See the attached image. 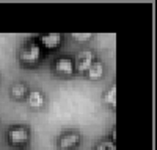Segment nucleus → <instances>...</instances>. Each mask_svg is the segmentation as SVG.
<instances>
[{
	"label": "nucleus",
	"mask_w": 157,
	"mask_h": 150,
	"mask_svg": "<svg viewBox=\"0 0 157 150\" xmlns=\"http://www.w3.org/2000/svg\"><path fill=\"white\" fill-rule=\"evenodd\" d=\"M25 102H27L30 109H43L46 105V95L41 89H30L27 97H25Z\"/></svg>",
	"instance_id": "obj_7"
},
{
	"label": "nucleus",
	"mask_w": 157,
	"mask_h": 150,
	"mask_svg": "<svg viewBox=\"0 0 157 150\" xmlns=\"http://www.w3.org/2000/svg\"><path fill=\"white\" fill-rule=\"evenodd\" d=\"M94 150H116V144H115V141H112V139H104V141H101V142L96 145Z\"/></svg>",
	"instance_id": "obj_11"
},
{
	"label": "nucleus",
	"mask_w": 157,
	"mask_h": 150,
	"mask_svg": "<svg viewBox=\"0 0 157 150\" xmlns=\"http://www.w3.org/2000/svg\"><path fill=\"white\" fill-rule=\"evenodd\" d=\"M29 84L24 83V81H17L14 84H11L10 88V97L13 100H24L25 97H27L29 94Z\"/></svg>",
	"instance_id": "obj_9"
},
{
	"label": "nucleus",
	"mask_w": 157,
	"mask_h": 150,
	"mask_svg": "<svg viewBox=\"0 0 157 150\" xmlns=\"http://www.w3.org/2000/svg\"><path fill=\"white\" fill-rule=\"evenodd\" d=\"M71 36L75 42H90L93 39V34L91 33H72Z\"/></svg>",
	"instance_id": "obj_12"
},
{
	"label": "nucleus",
	"mask_w": 157,
	"mask_h": 150,
	"mask_svg": "<svg viewBox=\"0 0 157 150\" xmlns=\"http://www.w3.org/2000/svg\"><path fill=\"white\" fill-rule=\"evenodd\" d=\"M6 141L11 147L24 148L30 142V130L25 125H13L6 131Z\"/></svg>",
	"instance_id": "obj_2"
},
{
	"label": "nucleus",
	"mask_w": 157,
	"mask_h": 150,
	"mask_svg": "<svg viewBox=\"0 0 157 150\" xmlns=\"http://www.w3.org/2000/svg\"><path fill=\"white\" fill-rule=\"evenodd\" d=\"M86 78L91 80V81H99L104 78V75H105V66H104V62L101 59H96L91 67L86 70Z\"/></svg>",
	"instance_id": "obj_8"
},
{
	"label": "nucleus",
	"mask_w": 157,
	"mask_h": 150,
	"mask_svg": "<svg viewBox=\"0 0 157 150\" xmlns=\"http://www.w3.org/2000/svg\"><path fill=\"white\" fill-rule=\"evenodd\" d=\"M82 144V134L77 130H66L55 139L57 150H77Z\"/></svg>",
	"instance_id": "obj_3"
},
{
	"label": "nucleus",
	"mask_w": 157,
	"mask_h": 150,
	"mask_svg": "<svg viewBox=\"0 0 157 150\" xmlns=\"http://www.w3.org/2000/svg\"><path fill=\"white\" fill-rule=\"evenodd\" d=\"M104 103H105L109 108L115 109L116 108V84H112V88L104 92Z\"/></svg>",
	"instance_id": "obj_10"
},
{
	"label": "nucleus",
	"mask_w": 157,
	"mask_h": 150,
	"mask_svg": "<svg viewBox=\"0 0 157 150\" xmlns=\"http://www.w3.org/2000/svg\"><path fill=\"white\" fill-rule=\"evenodd\" d=\"M63 34L61 33H44L38 36V44L41 45V48L46 50H57L63 44Z\"/></svg>",
	"instance_id": "obj_6"
},
{
	"label": "nucleus",
	"mask_w": 157,
	"mask_h": 150,
	"mask_svg": "<svg viewBox=\"0 0 157 150\" xmlns=\"http://www.w3.org/2000/svg\"><path fill=\"white\" fill-rule=\"evenodd\" d=\"M43 58V48L41 45L38 44L36 39H30L27 41L21 48L17 53V59L19 64L24 67H35L39 64V61Z\"/></svg>",
	"instance_id": "obj_1"
},
{
	"label": "nucleus",
	"mask_w": 157,
	"mask_h": 150,
	"mask_svg": "<svg viewBox=\"0 0 157 150\" xmlns=\"http://www.w3.org/2000/svg\"><path fill=\"white\" fill-rule=\"evenodd\" d=\"M72 59H74V70H75V73L85 75L86 70L91 67V64L96 61V55H94L93 50L83 48V50H80V52L75 55V58H72Z\"/></svg>",
	"instance_id": "obj_4"
},
{
	"label": "nucleus",
	"mask_w": 157,
	"mask_h": 150,
	"mask_svg": "<svg viewBox=\"0 0 157 150\" xmlns=\"http://www.w3.org/2000/svg\"><path fill=\"white\" fill-rule=\"evenodd\" d=\"M52 70L57 77L60 78H71L74 77V59L71 56H58L54 61V66H52Z\"/></svg>",
	"instance_id": "obj_5"
}]
</instances>
